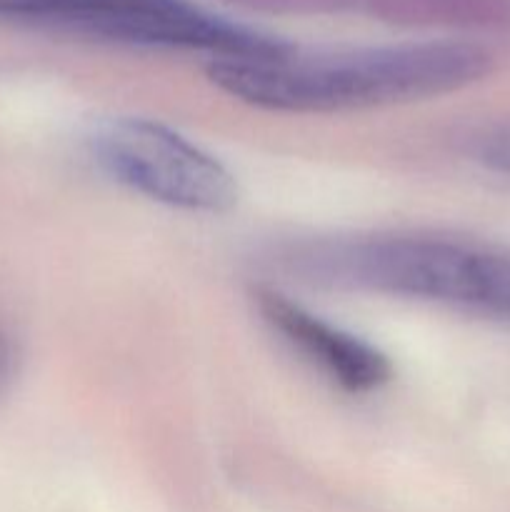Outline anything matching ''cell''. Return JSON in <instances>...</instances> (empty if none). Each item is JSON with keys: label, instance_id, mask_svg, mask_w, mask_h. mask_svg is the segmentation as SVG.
Wrapping results in <instances>:
<instances>
[{"label": "cell", "instance_id": "obj_1", "mask_svg": "<svg viewBox=\"0 0 510 512\" xmlns=\"http://www.w3.org/2000/svg\"><path fill=\"white\" fill-rule=\"evenodd\" d=\"M493 55L460 40L375 45L275 58H215L208 78L245 105L273 113H345L438 98L478 83Z\"/></svg>", "mask_w": 510, "mask_h": 512}, {"label": "cell", "instance_id": "obj_2", "mask_svg": "<svg viewBox=\"0 0 510 512\" xmlns=\"http://www.w3.org/2000/svg\"><path fill=\"white\" fill-rule=\"evenodd\" d=\"M280 273L330 290L425 300L510 323V255L425 233L288 240L270 253Z\"/></svg>", "mask_w": 510, "mask_h": 512}, {"label": "cell", "instance_id": "obj_3", "mask_svg": "<svg viewBox=\"0 0 510 512\" xmlns=\"http://www.w3.org/2000/svg\"><path fill=\"white\" fill-rule=\"evenodd\" d=\"M0 18L145 48L203 50L215 58H275L293 45L190 0H0Z\"/></svg>", "mask_w": 510, "mask_h": 512}, {"label": "cell", "instance_id": "obj_4", "mask_svg": "<svg viewBox=\"0 0 510 512\" xmlns=\"http://www.w3.org/2000/svg\"><path fill=\"white\" fill-rule=\"evenodd\" d=\"M88 145L103 173L155 203L188 213H225L238 203L233 173L163 123L108 118L95 125Z\"/></svg>", "mask_w": 510, "mask_h": 512}, {"label": "cell", "instance_id": "obj_5", "mask_svg": "<svg viewBox=\"0 0 510 512\" xmlns=\"http://www.w3.org/2000/svg\"><path fill=\"white\" fill-rule=\"evenodd\" d=\"M253 305L273 333H278L295 353L303 355V360H308L338 388L363 395L380 390L393 378L388 355L360 340L358 335L345 333L338 325L318 318L280 290L258 285L253 288Z\"/></svg>", "mask_w": 510, "mask_h": 512}, {"label": "cell", "instance_id": "obj_6", "mask_svg": "<svg viewBox=\"0 0 510 512\" xmlns=\"http://www.w3.org/2000/svg\"><path fill=\"white\" fill-rule=\"evenodd\" d=\"M313 15L363 13L413 28H505L510 0H310Z\"/></svg>", "mask_w": 510, "mask_h": 512}, {"label": "cell", "instance_id": "obj_7", "mask_svg": "<svg viewBox=\"0 0 510 512\" xmlns=\"http://www.w3.org/2000/svg\"><path fill=\"white\" fill-rule=\"evenodd\" d=\"M465 153L493 173L510 175V120L475 128L465 138Z\"/></svg>", "mask_w": 510, "mask_h": 512}, {"label": "cell", "instance_id": "obj_8", "mask_svg": "<svg viewBox=\"0 0 510 512\" xmlns=\"http://www.w3.org/2000/svg\"><path fill=\"white\" fill-rule=\"evenodd\" d=\"M15 368V348L13 340L8 338L5 333H0V390L5 388V383L10 380Z\"/></svg>", "mask_w": 510, "mask_h": 512}]
</instances>
